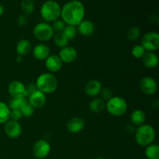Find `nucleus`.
Returning <instances> with one entry per match:
<instances>
[{
	"mask_svg": "<svg viewBox=\"0 0 159 159\" xmlns=\"http://www.w3.org/2000/svg\"><path fill=\"white\" fill-rule=\"evenodd\" d=\"M27 100L34 109L42 108L46 103V94L37 90L28 97Z\"/></svg>",
	"mask_w": 159,
	"mask_h": 159,
	"instance_id": "ddd939ff",
	"label": "nucleus"
},
{
	"mask_svg": "<svg viewBox=\"0 0 159 159\" xmlns=\"http://www.w3.org/2000/svg\"><path fill=\"white\" fill-rule=\"evenodd\" d=\"M85 9L79 0H71L61 7V17L65 24L76 26L84 20Z\"/></svg>",
	"mask_w": 159,
	"mask_h": 159,
	"instance_id": "f257e3e1",
	"label": "nucleus"
},
{
	"mask_svg": "<svg viewBox=\"0 0 159 159\" xmlns=\"http://www.w3.org/2000/svg\"><path fill=\"white\" fill-rule=\"evenodd\" d=\"M100 94L101 96H102V99H103L104 101H108L109 99H111V98L113 97V93H112L111 89H110L108 88H104L103 89H102V90H101L100 92Z\"/></svg>",
	"mask_w": 159,
	"mask_h": 159,
	"instance_id": "72a5a7b5",
	"label": "nucleus"
},
{
	"mask_svg": "<svg viewBox=\"0 0 159 159\" xmlns=\"http://www.w3.org/2000/svg\"><path fill=\"white\" fill-rule=\"evenodd\" d=\"M33 34L37 40L45 42L54 37V31L51 25L47 23H40L34 26Z\"/></svg>",
	"mask_w": 159,
	"mask_h": 159,
	"instance_id": "423d86ee",
	"label": "nucleus"
},
{
	"mask_svg": "<svg viewBox=\"0 0 159 159\" xmlns=\"http://www.w3.org/2000/svg\"><path fill=\"white\" fill-rule=\"evenodd\" d=\"M3 13H4V7L0 4V16H2Z\"/></svg>",
	"mask_w": 159,
	"mask_h": 159,
	"instance_id": "e433bc0d",
	"label": "nucleus"
},
{
	"mask_svg": "<svg viewBox=\"0 0 159 159\" xmlns=\"http://www.w3.org/2000/svg\"><path fill=\"white\" fill-rule=\"evenodd\" d=\"M146 120V115L143 110H135L130 115V121L133 125L141 126L144 124Z\"/></svg>",
	"mask_w": 159,
	"mask_h": 159,
	"instance_id": "412c9836",
	"label": "nucleus"
},
{
	"mask_svg": "<svg viewBox=\"0 0 159 159\" xmlns=\"http://www.w3.org/2000/svg\"><path fill=\"white\" fill-rule=\"evenodd\" d=\"M10 111L7 104L0 101V124H5L10 120Z\"/></svg>",
	"mask_w": 159,
	"mask_h": 159,
	"instance_id": "5701e85b",
	"label": "nucleus"
},
{
	"mask_svg": "<svg viewBox=\"0 0 159 159\" xmlns=\"http://www.w3.org/2000/svg\"><path fill=\"white\" fill-rule=\"evenodd\" d=\"M20 110L23 116H25V117L27 118L31 117L34 114V112H35V109L28 102L27 99H26L25 102L22 104V106L20 108Z\"/></svg>",
	"mask_w": 159,
	"mask_h": 159,
	"instance_id": "393cba45",
	"label": "nucleus"
},
{
	"mask_svg": "<svg viewBox=\"0 0 159 159\" xmlns=\"http://www.w3.org/2000/svg\"><path fill=\"white\" fill-rule=\"evenodd\" d=\"M8 92L12 97L25 98V85L20 81H12L8 86Z\"/></svg>",
	"mask_w": 159,
	"mask_h": 159,
	"instance_id": "f8f14e48",
	"label": "nucleus"
},
{
	"mask_svg": "<svg viewBox=\"0 0 159 159\" xmlns=\"http://www.w3.org/2000/svg\"><path fill=\"white\" fill-rule=\"evenodd\" d=\"M22 117H23V115L20 110H12L10 111V120L19 121Z\"/></svg>",
	"mask_w": 159,
	"mask_h": 159,
	"instance_id": "f704fd0d",
	"label": "nucleus"
},
{
	"mask_svg": "<svg viewBox=\"0 0 159 159\" xmlns=\"http://www.w3.org/2000/svg\"><path fill=\"white\" fill-rule=\"evenodd\" d=\"M143 64L148 68H155L158 65V57L155 52H146L142 57Z\"/></svg>",
	"mask_w": 159,
	"mask_h": 159,
	"instance_id": "6ab92c4d",
	"label": "nucleus"
},
{
	"mask_svg": "<svg viewBox=\"0 0 159 159\" xmlns=\"http://www.w3.org/2000/svg\"><path fill=\"white\" fill-rule=\"evenodd\" d=\"M62 33L66 36V37L69 40H73L76 37V35H77V29L75 28V26L66 25L64 30L62 31Z\"/></svg>",
	"mask_w": 159,
	"mask_h": 159,
	"instance_id": "c85d7f7f",
	"label": "nucleus"
},
{
	"mask_svg": "<svg viewBox=\"0 0 159 159\" xmlns=\"http://www.w3.org/2000/svg\"><path fill=\"white\" fill-rule=\"evenodd\" d=\"M54 41L58 48H63L68 46L69 40L67 38L66 36L63 33L60 32L57 33L55 35H54Z\"/></svg>",
	"mask_w": 159,
	"mask_h": 159,
	"instance_id": "a878e982",
	"label": "nucleus"
},
{
	"mask_svg": "<svg viewBox=\"0 0 159 159\" xmlns=\"http://www.w3.org/2000/svg\"><path fill=\"white\" fill-rule=\"evenodd\" d=\"M96 159H106V158H102V157H99V158H96Z\"/></svg>",
	"mask_w": 159,
	"mask_h": 159,
	"instance_id": "58836bf2",
	"label": "nucleus"
},
{
	"mask_svg": "<svg viewBox=\"0 0 159 159\" xmlns=\"http://www.w3.org/2000/svg\"><path fill=\"white\" fill-rule=\"evenodd\" d=\"M51 152V145L45 140H39L33 146V154L39 159L46 158Z\"/></svg>",
	"mask_w": 159,
	"mask_h": 159,
	"instance_id": "6e6552de",
	"label": "nucleus"
},
{
	"mask_svg": "<svg viewBox=\"0 0 159 159\" xmlns=\"http://www.w3.org/2000/svg\"><path fill=\"white\" fill-rule=\"evenodd\" d=\"M145 53V50L141 44L135 45V46L132 48L131 54L135 58H142V57Z\"/></svg>",
	"mask_w": 159,
	"mask_h": 159,
	"instance_id": "7c9ffc66",
	"label": "nucleus"
},
{
	"mask_svg": "<svg viewBox=\"0 0 159 159\" xmlns=\"http://www.w3.org/2000/svg\"><path fill=\"white\" fill-rule=\"evenodd\" d=\"M21 60H22V56L19 55L18 57H16V61H18V62H20L21 61Z\"/></svg>",
	"mask_w": 159,
	"mask_h": 159,
	"instance_id": "4c0bfd02",
	"label": "nucleus"
},
{
	"mask_svg": "<svg viewBox=\"0 0 159 159\" xmlns=\"http://www.w3.org/2000/svg\"><path fill=\"white\" fill-rule=\"evenodd\" d=\"M156 133L155 128L148 124H142L135 130V140L138 144L142 147H147L153 144Z\"/></svg>",
	"mask_w": 159,
	"mask_h": 159,
	"instance_id": "f03ea898",
	"label": "nucleus"
},
{
	"mask_svg": "<svg viewBox=\"0 0 159 159\" xmlns=\"http://www.w3.org/2000/svg\"><path fill=\"white\" fill-rule=\"evenodd\" d=\"M106 108L109 113L115 116H120L127 112L128 105L124 98L113 96L106 103Z\"/></svg>",
	"mask_w": 159,
	"mask_h": 159,
	"instance_id": "39448f33",
	"label": "nucleus"
},
{
	"mask_svg": "<svg viewBox=\"0 0 159 159\" xmlns=\"http://www.w3.org/2000/svg\"><path fill=\"white\" fill-rule=\"evenodd\" d=\"M27 99L26 98L24 97H20V98H14L12 97V99L9 100L8 107L10 109V110H20V107L22 104L25 102V100Z\"/></svg>",
	"mask_w": 159,
	"mask_h": 159,
	"instance_id": "cd10ccee",
	"label": "nucleus"
},
{
	"mask_svg": "<svg viewBox=\"0 0 159 159\" xmlns=\"http://www.w3.org/2000/svg\"><path fill=\"white\" fill-rule=\"evenodd\" d=\"M35 8V4H34L33 0H23L21 2V9L23 11L25 15H30L33 13Z\"/></svg>",
	"mask_w": 159,
	"mask_h": 159,
	"instance_id": "bb28decb",
	"label": "nucleus"
},
{
	"mask_svg": "<svg viewBox=\"0 0 159 159\" xmlns=\"http://www.w3.org/2000/svg\"><path fill=\"white\" fill-rule=\"evenodd\" d=\"M65 26H66V24H65V22L62 20H59V19H57L55 21L53 22V24L51 25L54 31H55L57 33L62 32L64 30V29H65Z\"/></svg>",
	"mask_w": 159,
	"mask_h": 159,
	"instance_id": "2f4dec72",
	"label": "nucleus"
},
{
	"mask_svg": "<svg viewBox=\"0 0 159 159\" xmlns=\"http://www.w3.org/2000/svg\"><path fill=\"white\" fill-rule=\"evenodd\" d=\"M50 48L48 45L44 43H39L36 45L33 49V55L37 60H46L50 55Z\"/></svg>",
	"mask_w": 159,
	"mask_h": 159,
	"instance_id": "dca6fc26",
	"label": "nucleus"
},
{
	"mask_svg": "<svg viewBox=\"0 0 159 159\" xmlns=\"http://www.w3.org/2000/svg\"><path fill=\"white\" fill-rule=\"evenodd\" d=\"M28 23V17L27 16L23 14L19 16V18L17 19V23L20 26H25Z\"/></svg>",
	"mask_w": 159,
	"mask_h": 159,
	"instance_id": "c9c22d12",
	"label": "nucleus"
},
{
	"mask_svg": "<svg viewBox=\"0 0 159 159\" xmlns=\"http://www.w3.org/2000/svg\"><path fill=\"white\" fill-rule=\"evenodd\" d=\"M78 31L82 36H90L94 33L95 25L92 21L88 20H83L78 25Z\"/></svg>",
	"mask_w": 159,
	"mask_h": 159,
	"instance_id": "a211bd4d",
	"label": "nucleus"
},
{
	"mask_svg": "<svg viewBox=\"0 0 159 159\" xmlns=\"http://www.w3.org/2000/svg\"><path fill=\"white\" fill-rule=\"evenodd\" d=\"M59 57L61 60L62 63L70 64L76 60L78 57V51L73 47H65L61 49L59 51Z\"/></svg>",
	"mask_w": 159,
	"mask_h": 159,
	"instance_id": "9b49d317",
	"label": "nucleus"
},
{
	"mask_svg": "<svg viewBox=\"0 0 159 159\" xmlns=\"http://www.w3.org/2000/svg\"><path fill=\"white\" fill-rule=\"evenodd\" d=\"M61 7L58 2L54 0L44 2L40 8L42 18L48 22H54L61 16Z\"/></svg>",
	"mask_w": 159,
	"mask_h": 159,
	"instance_id": "20e7f679",
	"label": "nucleus"
},
{
	"mask_svg": "<svg viewBox=\"0 0 159 159\" xmlns=\"http://www.w3.org/2000/svg\"><path fill=\"white\" fill-rule=\"evenodd\" d=\"M4 131L6 136L12 139L18 138L22 134V127L19 121L9 120L5 123Z\"/></svg>",
	"mask_w": 159,
	"mask_h": 159,
	"instance_id": "1a4fd4ad",
	"label": "nucleus"
},
{
	"mask_svg": "<svg viewBox=\"0 0 159 159\" xmlns=\"http://www.w3.org/2000/svg\"><path fill=\"white\" fill-rule=\"evenodd\" d=\"M31 50H32V45H31L30 41L26 39L20 40L16 47V51L17 54L22 57L29 54Z\"/></svg>",
	"mask_w": 159,
	"mask_h": 159,
	"instance_id": "aec40b11",
	"label": "nucleus"
},
{
	"mask_svg": "<svg viewBox=\"0 0 159 159\" xmlns=\"http://www.w3.org/2000/svg\"><path fill=\"white\" fill-rule=\"evenodd\" d=\"M35 84L37 89L44 94L54 93L58 86L57 78L51 73H43L40 75L37 78Z\"/></svg>",
	"mask_w": 159,
	"mask_h": 159,
	"instance_id": "7ed1b4c3",
	"label": "nucleus"
},
{
	"mask_svg": "<svg viewBox=\"0 0 159 159\" xmlns=\"http://www.w3.org/2000/svg\"><path fill=\"white\" fill-rule=\"evenodd\" d=\"M85 127V121L82 118L75 116L70 119L67 123V129L71 134H78Z\"/></svg>",
	"mask_w": 159,
	"mask_h": 159,
	"instance_id": "4468645a",
	"label": "nucleus"
},
{
	"mask_svg": "<svg viewBox=\"0 0 159 159\" xmlns=\"http://www.w3.org/2000/svg\"><path fill=\"white\" fill-rule=\"evenodd\" d=\"M141 35V30L138 26H133L130 28L127 33V37L130 40H138Z\"/></svg>",
	"mask_w": 159,
	"mask_h": 159,
	"instance_id": "c756f323",
	"label": "nucleus"
},
{
	"mask_svg": "<svg viewBox=\"0 0 159 159\" xmlns=\"http://www.w3.org/2000/svg\"><path fill=\"white\" fill-rule=\"evenodd\" d=\"M141 46L147 52H154L159 48V34L156 32H148L143 37Z\"/></svg>",
	"mask_w": 159,
	"mask_h": 159,
	"instance_id": "0eeeda50",
	"label": "nucleus"
},
{
	"mask_svg": "<svg viewBox=\"0 0 159 159\" xmlns=\"http://www.w3.org/2000/svg\"><path fill=\"white\" fill-rule=\"evenodd\" d=\"M144 154L148 159H159V146L155 144L147 146Z\"/></svg>",
	"mask_w": 159,
	"mask_h": 159,
	"instance_id": "b1692460",
	"label": "nucleus"
},
{
	"mask_svg": "<svg viewBox=\"0 0 159 159\" xmlns=\"http://www.w3.org/2000/svg\"><path fill=\"white\" fill-rule=\"evenodd\" d=\"M45 66L51 72H57L62 67V61L58 55L50 54L45 60Z\"/></svg>",
	"mask_w": 159,
	"mask_h": 159,
	"instance_id": "2eb2a0df",
	"label": "nucleus"
},
{
	"mask_svg": "<svg viewBox=\"0 0 159 159\" xmlns=\"http://www.w3.org/2000/svg\"><path fill=\"white\" fill-rule=\"evenodd\" d=\"M102 89L101 82L96 79H93V80H90L86 84L85 87V92L90 97H96V96L100 94Z\"/></svg>",
	"mask_w": 159,
	"mask_h": 159,
	"instance_id": "f3484780",
	"label": "nucleus"
},
{
	"mask_svg": "<svg viewBox=\"0 0 159 159\" xmlns=\"http://www.w3.org/2000/svg\"><path fill=\"white\" fill-rule=\"evenodd\" d=\"M37 90L38 89L35 83H29L28 85H25V98H28Z\"/></svg>",
	"mask_w": 159,
	"mask_h": 159,
	"instance_id": "473e14b6",
	"label": "nucleus"
},
{
	"mask_svg": "<svg viewBox=\"0 0 159 159\" xmlns=\"http://www.w3.org/2000/svg\"><path fill=\"white\" fill-rule=\"evenodd\" d=\"M89 108L93 113H101L106 108V102L103 99L100 98H95L90 101Z\"/></svg>",
	"mask_w": 159,
	"mask_h": 159,
	"instance_id": "4be33fe9",
	"label": "nucleus"
},
{
	"mask_svg": "<svg viewBox=\"0 0 159 159\" xmlns=\"http://www.w3.org/2000/svg\"><path fill=\"white\" fill-rule=\"evenodd\" d=\"M157 82L155 79L146 76L144 77L140 82V89L146 95H153L157 91Z\"/></svg>",
	"mask_w": 159,
	"mask_h": 159,
	"instance_id": "9d476101",
	"label": "nucleus"
}]
</instances>
